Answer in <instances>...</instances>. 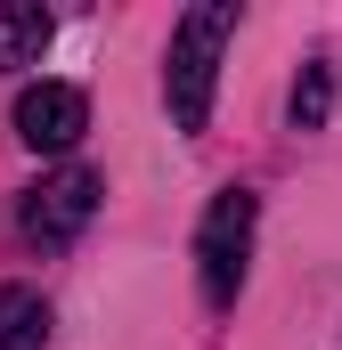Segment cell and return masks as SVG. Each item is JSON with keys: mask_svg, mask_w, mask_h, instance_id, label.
<instances>
[{"mask_svg": "<svg viewBox=\"0 0 342 350\" xmlns=\"http://www.w3.org/2000/svg\"><path fill=\"white\" fill-rule=\"evenodd\" d=\"M237 41V0H196L171 25V66H163V98L179 131L212 122V82H220V49Z\"/></svg>", "mask_w": 342, "mask_h": 350, "instance_id": "obj_1", "label": "cell"}, {"mask_svg": "<svg viewBox=\"0 0 342 350\" xmlns=\"http://www.w3.org/2000/svg\"><path fill=\"white\" fill-rule=\"evenodd\" d=\"M82 131H90V98H82L74 82H33L25 98H16V139H25V147L66 155Z\"/></svg>", "mask_w": 342, "mask_h": 350, "instance_id": "obj_4", "label": "cell"}, {"mask_svg": "<svg viewBox=\"0 0 342 350\" xmlns=\"http://www.w3.org/2000/svg\"><path fill=\"white\" fill-rule=\"evenodd\" d=\"M326 114H334V57H310L293 82V131H326Z\"/></svg>", "mask_w": 342, "mask_h": 350, "instance_id": "obj_7", "label": "cell"}, {"mask_svg": "<svg viewBox=\"0 0 342 350\" xmlns=\"http://www.w3.org/2000/svg\"><path fill=\"white\" fill-rule=\"evenodd\" d=\"M49 342V301L33 285H0V350H41Z\"/></svg>", "mask_w": 342, "mask_h": 350, "instance_id": "obj_6", "label": "cell"}, {"mask_svg": "<svg viewBox=\"0 0 342 350\" xmlns=\"http://www.w3.org/2000/svg\"><path fill=\"white\" fill-rule=\"evenodd\" d=\"M41 49H49V8L41 0H0V74L33 66Z\"/></svg>", "mask_w": 342, "mask_h": 350, "instance_id": "obj_5", "label": "cell"}, {"mask_svg": "<svg viewBox=\"0 0 342 350\" xmlns=\"http://www.w3.org/2000/svg\"><path fill=\"white\" fill-rule=\"evenodd\" d=\"M253 187H220L212 196V212H204V228H196V277H204V301L212 310H228L237 301V285H245V261H253Z\"/></svg>", "mask_w": 342, "mask_h": 350, "instance_id": "obj_2", "label": "cell"}, {"mask_svg": "<svg viewBox=\"0 0 342 350\" xmlns=\"http://www.w3.org/2000/svg\"><path fill=\"white\" fill-rule=\"evenodd\" d=\"M98 196H106V179L90 172V163H66L57 179H41L25 196V237L33 245H74L90 228V212H98Z\"/></svg>", "mask_w": 342, "mask_h": 350, "instance_id": "obj_3", "label": "cell"}]
</instances>
